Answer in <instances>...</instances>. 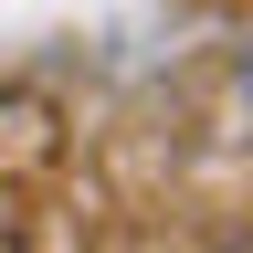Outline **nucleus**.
I'll list each match as a JSON object with an SVG mask.
<instances>
[{
    "instance_id": "f257e3e1",
    "label": "nucleus",
    "mask_w": 253,
    "mask_h": 253,
    "mask_svg": "<svg viewBox=\"0 0 253 253\" xmlns=\"http://www.w3.org/2000/svg\"><path fill=\"white\" fill-rule=\"evenodd\" d=\"M243 95H253V53H243Z\"/></svg>"
}]
</instances>
